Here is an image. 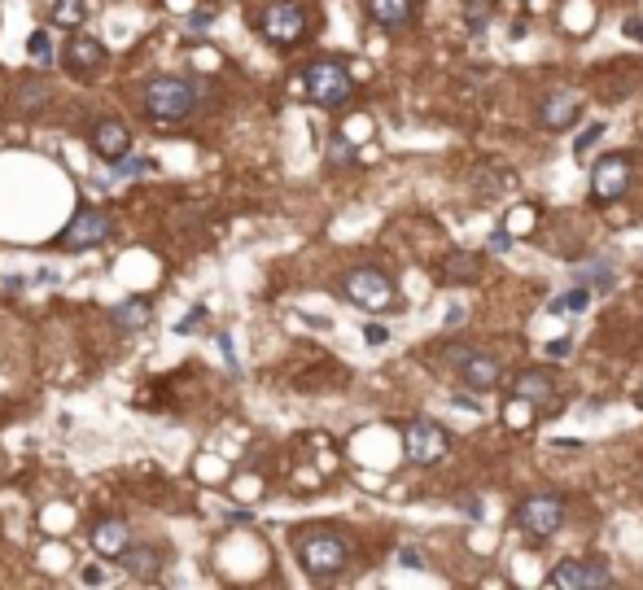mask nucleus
Instances as JSON below:
<instances>
[{
	"label": "nucleus",
	"instance_id": "1",
	"mask_svg": "<svg viewBox=\"0 0 643 590\" xmlns=\"http://www.w3.org/2000/svg\"><path fill=\"white\" fill-rule=\"evenodd\" d=\"M293 551H298V564L311 582H333L346 573L350 564V538L333 525H307L293 534Z\"/></svg>",
	"mask_w": 643,
	"mask_h": 590
},
{
	"label": "nucleus",
	"instance_id": "2",
	"mask_svg": "<svg viewBox=\"0 0 643 590\" xmlns=\"http://www.w3.org/2000/svg\"><path fill=\"white\" fill-rule=\"evenodd\" d=\"M202 101H206V88L197 79H180V75H154L141 88V109L154 123H184L202 109Z\"/></svg>",
	"mask_w": 643,
	"mask_h": 590
},
{
	"label": "nucleus",
	"instance_id": "3",
	"mask_svg": "<svg viewBox=\"0 0 643 590\" xmlns=\"http://www.w3.org/2000/svg\"><path fill=\"white\" fill-rule=\"evenodd\" d=\"M302 92H307L311 106L342 109L346 101H350V92H355V75H350L342 61L320 57V61H311V66L302 70Z\"/></svg>",
	"mask_w": 643,
	"mask_h": 590
},
{
	"label": "nucleus",
	"instance_id": "4",
	"mask_svg": "<svg viewBox=\"0 0 643 590\" xmlns=\"http://www.w3.org/2000/svg\"><path fill=\"white\" fill-rule=\"evenodd\" d=\"M254 27H259L263 40L289 49V44H298V40L307 36V9H302L298 0H268V4L259 9Z\"/></svg>",
	"mask_w": 643,
	"mask_h": 590
},
{
	"label": "nucleus",
	"instance_id": "5",
	"mask_svg": "<svg viewBox=\"0 0 643 590\" xmlns=\"http://www.w3.org/2000/svg\"><path fill=\"white\" fill-rule=\"evenodd\" d=\"M342 293L359 307V311H390L398 302V289L394 280L381 267H355L342 275Z\"/></svg>",
	"mask_w": 643,
	"mask_h": 590
},
{
	"label": "nucleus",
	"instance_id": "6",
	"mask_svg": "<svg viewBox=\"0 0 643 590\" xmlns=\"http://www.w3.org/2000/svg\"><path fill=\"white\" fill-rule=\"evenodd\" d=\"M565 525V498L560 494H530L521 498L517 507V530L530 538V542H547Z\"/></svg>",
	"mask_w": 643,
	"mask_h": 590
},
{
	"label": "nucleus",
	"instance_id": "7",
	"mask_svg": "<svg viewBox=\"0 0 643 590\" xmlns=\"http://www.w3.org/2000/svg\"><path fill=\"white\" fill-rule=\"evenodd\" d=\"M631 179H635L631 154H604V158L595 162V171H591V202H595V206H608V202L626 197Z\"/></svg>",
	"mask_w": 643,
	"mask_h": 590
},
{
	"label": "nucleus",
	"instance_id": "8",
	"mask_svg": "<svg viewBox=\"0 0 643 590\" xmlns=\"http://www.w3.org/2000/svg\"><path fill=\"white\" fill-rule=\"evenodd\" d=\"M109 232H114V223H109L106 211L79 206V211H75V219L61 227L57 250H70V254H79V250H97L101 241H109Z\"/></svg>",
	"mask_w": 643,
	"mask_h": 590
},
{
	"label": "nucleus",
	"instance_id": "9",
	"mask_svg": "<svg viewBox=\"0 0 643 590\" xmlns=\"http://www.w3.org/2000/svg\"><path fill=\"white\" fill-rule=\"evenodd\" d=\"M451 363L464 380V389H478V394L499 389V380H503V363L486 350H451Z\"/></svg>",
	"mask_w": 643,
	"mask_h": 590
},
{
	"label": "nucleus",
	"instance_id": "10",
	"mask_svg": "<svg viewBox=\"0 0 643 590\" xmlns=\"http://www.w3.org/2000/svg\"><path fill=\"white\" fill-rule=\"evenodd\" d=\"M403 446H407V459L412 464H438V459H446V450H451V437L442 425H433V420H412L407 429H403Z\"/></svg>",
	"mask_w": 643,
	"mask_h": 590
},
{
	"label": "nucleus",
	"instance_id": "11",
	"mask_svg": "<svg viewBox=\"0 0 643 590\" xmlns=\"http://www.w3.org/2000/svg\"><path fill=\"white\" fill-rule=\"evenodd\" d=\"M551 590H599V586H613V573L604 560H565L560 569H551L547 578Z\"/></svg>",
	"mask_w": 643,
	"mask_h": 590
},
{
	"label": "nucleus",
	"instance_id": "12",
	"mask_svg": "<svg viewBox=\"0 0 643 590\" xmlns=\"http://www.w3.org/2000/svg\"><path fill=\"white\" fill-rule=\"evenodd\" d=\"M106 61H109V49L97 36H75V40H66V49H61V66H66L75 79H92Z\"/></svg>",
	"mask_w": 643,
	"mask_h": 590
},
{
	"label": "nucleus",
	"instance_id": "13",
	"mask_svg": "<svg viewBox=\"0 0 643 590\" xmlns=\"http://www.w3.org/2000/svg\"><path fill=\"white\" fill-rule=\"evenodd\" d=\"M578 114H583V97L578 92H547L534 109V123L543 132H565V127L578 123Z\"/></svg>",
	"mask_w": 643,
	"mask_h": 590
},
{
	"label": "nucleus",
	"instance_id": "14",
	"mask_svg": "<svg viewBox=\"0 0 643 590\" xmlns=\"http://www.w3.org/2000/svg\"><path fill=\"white\" fill-rule=\"evenodd\" d=\"M118 560H123V573L132 582H158L162 569H166V551L158 542H132Z\"/></svg>",
	"mask_w": 643,
	"mask_h": 590
},
{
	"label": "nucleus",
	"instance_id": "15",
	"mask_svg": "<svg viewBox=\"0 0 643 590\" xmlns=\"http://www.w3.org/2000/svg\"><path fill=\"white\" fill-rule=\"evenodd\" d=\"M512 398L530 403L534 411H551V407H556V380H551V372H543V368H530V372H521L512 380Z\"/></svg>",
	"mask_w": 643,
	"mask_h": 590
},
{
	"label": "nucleus",
	"instance_id": "16",
	"mask_svg": "<svg viewBox=\"0 0 643 590\" xmlns=\"http://www.w3.org/2000/svg\"><path fill=\"white\" fill-rule=\"evenodd\" d=\"M92 154L106 162H118L132 154V132L118 123V118H101L97 127H92Z\"/></svg>",
	"mask_w": 643,
	"mask_h": 590
},
{
	"label": "nucleus",
	"instance_id": "17",
	"mask_svg": "<svg viewBox=\"0 0 643 590\" xmlns=\"http://www.w3.org/2000/svg\"><path fill=\"white\" fill-rule=\"evenodd\" d=\"M92 546H97V555H123L127 546H132V525L123 521V516H106V521H97L92 530Z\"/></svg>",
	"mask_w": 643,
	"mask_h": 590
},
{
	"label": "nucleus",
	"instance_id": "18",
	"mask_svg": "<svg viewBox=\"0 0 643 590\" xmlns=\"http://www.w3.org/2000/svg\"><path fill=\"white\" fill-rule=\"evenodd\" d=\"M368 18L385 31H403L416 22V0H368Z\"/></svg>",
	"mask_w": 643,
	"mask_h": 590
},
{
	"label": "nucleus",
	"instance_id": "19",
	"mask_svg": "<svg viewBox=\"0 0 643 590\" xmlns=\"http://www.w3.org/2000/svg\"><path fill=\"white\" fill-rule=\"evenodd\" d=\"M49 101H53V84H44L40 75H27L18 84V92H13V106L22 109V114H40Z\"/></svg>",
	"mask_w": 643,
	"mask_h": 590
},
{
	"label": "nucleus",
	"instance_id": "20",
	"mask_svg": "<svg viewBox=\"0 0 643 590\" xmlns=\"http://www.w3.org/2000/svg\"><path fill=\"white\" fill-rule=\"evenodd\" d=\"M154 315V307H149V298H132V302H118L114 311H109V320L118 323L123 332H141L145 323Z\"/></svg>",
	"mask_w": 643,
	"mask_h": 590
},
{
	"label": "nucleus",
	"instance_id": "21",
	"mask_svg": "<svg viewBox=\"0 0 643 590\" xmlns=\"http://www.w3.org/2000/svg\"><path fill=\"white\" fill-rule=\"evenodd\" d=\"M478 275H482V259L478 254H464V250L446 254V280L451 284H473Z\"/></svg>",
	"mask_w": 643,
	"mask_h": 590
},
{
	"label": "nucleus",
	"instance_id": "22",
	"mask_svg": "<svg viewBox=\"0 0 643 590\" xmlns=\"http://www.w3.org/2000/svg\"><path fill=\"white\" fill-rule=\"evenodd\" d=\"M494 13V0H464V27L469 31H482Z\"/></svg>",
	"mask_w": 643,
	"mask_h": 590
},
{
	"label": "nucleus",
	"instance_id": "23",
	"mask_svg": "<svg viewBox=\"0 0 643 590\" xmlns=\"http://www.w3.org/2000/svg\"><path fill=\"white\" fill-rule=\"evenodd\" d=\"M84 18H88L84 0H57V4H53V22H66V27H79Z\"/></svg>",
	"mask_w": 643,
	"mask_h": 590
},
{
	"label": "nucleus",
	"instance_id": "24",
	"mask_svg": "<svg viewBox=\"0 0 643 590\" xmlns=\"http://www.w3.org/2000/svg\"><path fill=\"white\" fill-rule=\"evenodd\" d=\"M534 223H538L534 206H517V211L508 215V223H503V227H508L512 236H526V232H534Z\"/></svg>",
	"mask_w": 643,
	"mask_h": 590
},
{
	"label": "nucleus",
	"instance_id": "25",
	"mask_svg": "<svg viewBox=\"0 0 643 590\" xmlns=\"http://www.w3.org/2000/svg\"><path fill=\"white\" fill-rule=\"evenodd\" d=\"M587 302H591L587 289H569V293H560V298L551 302V311H556V315H565V311H583Z\"/></svg>",
	"mask_w": 643,
	"mask_h": 590
},
{
	"label": "nucleus",
	"instance_id": "26",
	"mask_svg": "<svg viewBox=\"0 0 643 590\" xmlns=\"http://www.w3.org/2000/svg\"><path fill=\"white\" fill-rule=\"evenodd\" d=\"M27 53H31V61H49V57H53V36H49V31H36L31 44H27Z\"/></svg>",
	"mask_w": 643,
	"mask_h": 590
},
{
	"label": "nucleus",
	"instance_id": "27",
	"mask_svg": "<svg viewBox=\"0 0 643 590\" xmlns=\"http://www.w3.org/2000/svg\"><path fill=\"white\" fill-rule=\"evenodd\" d=\"M328 162H333V166H342V162H355V145H350L346 136H333V140H328Z\"/></svg>",
	"mask_w": 643,
	"mask_h": 590
},
{
	"label": "nucleus",
	"instance_id": "28",
	"mask_svg": "<svg viewBox=\"0 0 643 590\" xmlns=\"http://www.w3.org/2000/svg\"><path fill=\"white\" fill-rule=\"evenodd\" d=\"M508 245H512V232H508V227H499V232H490V241H486V250H490V254H503Z\"/></svg>",
	"mask_w": 643,
	"mask_h": 590
},
{
	"label": "nucleus",
	"instance_id": "29",
	"mask_svg": "<svg viewBox=\"0 0 643 590\" xmlns=\"http://www.w3.org/2000/svg\"><path fill=\"white\" fill-rule=\"evenodd\" d=\"M599 136H604V123H595V127H591L587 136H583V140L574 145V154H578V158H587V149L595 145V140H599Z\"/></svg>",
	"mask_w": 643,
	"mask_h": 590
},
{
	"label": "nucleus",
	"instance_id": "30",
	"mask_svg": "<svg viewBox=\"0 0 643 590\" xmlns=\"http://www.w3.org/2000/svg\"><path fill=\"white\" fill-rule=\"evenodd\" d=\"M574 350V341L569 337H556V341H547V359H565Z\"/></svg>",
	"mask_w": 643,
	"mask_h": 590
},
{
	"label": "nucleus",
	"instance_id": "31",
	"mask_svg": "<svg viewBox=\"0 0 643 590\" xmlns=\"http://www.w3.org/2000/svg\"><path fill=\"white\" fill-rule=\"evenodd\" d=\"M114 166H118V175H145V171H149L145 162H136V158H118Z\"/></svg>",
	"mask_w": 643,
	"mask_h": 590
},
{
	"label": "nucleus",
	"instance_id": "32",
	"mask_svg": "<svg viewBox=\"0 0 643 590\" xmlns=\"http://www.w3.org/2000/svg\"><path fill=\"white\" fill-rule=\"evenodd\" d=\"M622 31H626V40H639V44H643V18H626V27H622Z\"/></svg>",
	"mask_w": 643,
	"mask_h": 590
},
{
	"label": "nucleus",
	"instance_id": "33",
	"mask_svg": "<svg viewBox=\"0 0 643 590\" xmlns=\"http://www.w3.org/2000/svg\"><path fill=\"white\" fill-rule=\"evenodd\" d=\"M197 320H206V311H202V307H197V311H189V320L180 323V332H193V328H197Z\"/></svg>",
	"mask_w": 643,
	"mask_h": 590
},
{
	"label": "nucleus",
	"instance_id": "34",
	"mask_svg": "<svg viewBox=\"0 0 643 590\" xmlns=\"http://www.w3.org/2000/svg\"><path fill=\"white\" fill-rule=\"evenodd\" d=\"M84 582H97V586H101V582H106V569H88V573H84Z\"/></svg>",
	"mask_w": 643,
	"mask_h": 590
},
{
	"label": "nucleus",
	"instance_id": "35",
	"mask_svg": "<svg viewBox=\"0 0 643 590\" xmlns=\"http://www.w3.org/2000/svg\"><path fill=\"white\" fill-rule=\"evenodd\" d=\"M364 337H368V341H373V346H381V341H385V328H376V323H373V328H368V332H364Z\"/></svg>",
	"mask_w": 643,
	"mask_h": 590
},
{
	"label": "nucleus",
	"instance_id": "36",
	"mask_svg": "<svg viewBox=\"0 0 643 590\" xmlns=\"http://www.w3.org/2000/svg\"><path fill=\"white\" fill-rule=\"evenodd\" d=\"M635 403H639V407H643V389H635Z\"/></svg>",
	"mask_w": 643,
	"mask_h": 590
}]
</instances>
